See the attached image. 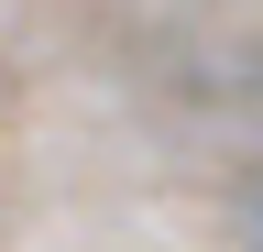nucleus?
Segmentation results:
<instances>
[{"label":"nucleus","mask_w":263,"mask_h":252,"mask_svg":"<svg viewBox=\"0 0 263 252\" xmlns=\"http://www.w3.org/2000/svg\"><path fill=\"white\" fill-rule=\"evenodd\" d=\"M252 241H263V208H252Z\"/></svg>","instance_id":"f257e3e1"}]
</instances>
